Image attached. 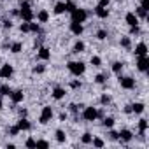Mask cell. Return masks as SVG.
I'll use <instances>...</instances> for the list:
<instances>
[{
    "instance_id": "obj_2",
    "label": "cell",
    "mask_w": 149,
    "mask_h": 149,
    "mask_svg": "<svg viewBox=\"0 0 149 149\" xmlns=\"http://www.w3.org/2000/svg\"><path fill=\"white\" fill-rule=\"evenodd\" d=\"M70 16H72V21H77V23H84L86 19H88V13L84 11V9H79V7H76L72 13H70Z\"/></svg>"
},
{
    "instance_id": "obj_1",
    "label": "cell",
    "mask_w": 149,
    "mask_h": 149,
    "mask_svg": "<svg viewBox=\"0 0 149 149\" xmlns=\"http://www.w3.org/2000/svg\"><path fill=\"white\" fill-rule=\"evenodd\" d=\"M67 68H68V72L72 74V76H77V77L83 76V74L86 72V65L83 61H68Z\"/></svg>"
},
{
    "instance_id": "obj_47",
    "label": "cell",
    "mask_w": 149,
    "mask_h": 149,
    "mask_svg": "<svg viewBox=\"0 0 149 149\" xmlns=\"http://www.w3.org/2000/svg\"><path fill=\"white\" fill-rule=\"evenodd\" d=\"M125 112L130 114V112H132V105H126V107H125Z\"/></svg>"
},
{
    "instance_id": "obj_39",
    "label": "cell",
    "mask_w": 149,
    "mask_h": 149,
    "mask_svg": "<svg viewBox=\"0 0 149 149\" xmlns=\"http://www.w3.org/2000/svg\"><path fill=\"white\" fill-rule=\"evenodd\" d=\"M91 139H93L91 133H84L83 135V144H91Z\"/></svg>"
},
{
    "instance_id": "obj_44",
    "label": "cell",
    "mask_w": 149,
    "mask_h": 149,
    "mask_svg": "<svg viewBox=\"0 0 149 149\" xmlns=\"http://www.w3.org/2000/svg\"><path fill=\"white\" fill-rule=\"evenodd\" d=\"M109 135H111V139H112V140H118V137H119V135H118V132H114V130H111V132H109Z\"/></svg>"
},
{
    "instance_id": "obj_40",
    "label": "cell",
    "mask_w": 149,
    "mask_h": 149,
    "mask_svg": "<svg viewBox=\"0 0 149 149\" xmlns=\"http://www.w3.org/2000/svg\"><path fill=\"white\" fill-rule=\"evenodd\" d=\"M9 133H11V135H18V133H19L18 125H16V126H11V128H9Z\"/></svg>"
},
{
    "instance_id": "obj_15",
    "label": "cell",
    "mask_w": 149,
    "mask_h": 149,
    "mask_svg": "<svg viewBox=\"0 0 149 149\" xmlns=\"http://www.w3.org/2000/svg\"><path fill=\"white\" fill-rule=\"evenodd\" d=\"M18 128H19V132H26V130L32 128V125H30V121H28L26 118H21V119L18 121Z\"/></svg>"
},
{
    "instance_id": "obj_48",
    "label": "cell",
    "mask_w": 149,
    "mask_h": 149,
    "mask_svg": "<svg viewBox=\"0 0 149 149\" xmlns=\"http://www.w3.org/2000/svg\"><path fill=\"white\" fill-rule=\"evenodd\" d=\"M19 114H21V118H26V109H21Z\"/></svg>"
},
{
    "instance_id": "obj_34",
    "label": "cell",
    "mask_w": 149,
    "mask_h": 149,
    "mask_svg": "<svg viewBox=\"0 0 149 149\" xmlns=\"http://www.w3.org/2000/svg\"><path fill=\"white\" fill-rule=\"evenodd\" d=\"M95 83L97 84H104L105 83V76H104V74H98V76L95 77Z\"/></svg>"
},
{
    "instance_id": "obj_19",
    "label": "cell",
    "mask_w": 149,
    "mask_h": 149,
    "mask_svg": "<svg viewBox=\"0 0 149 149\" xmlns=\"http://www.w3.org/2000/svg\"><path fill=\"white\" fill-rule=\"evenodd\" d=\"M63 97H65V90H63V88L58 86V88L53 90V98H54V100H61Z\"/></svg>"
},
{
    "instance_id": "obj_7",
    "label": "cell",
    "mask_w": 149,
    "mask_h": 149,
    "mask_svg": "<svg viewBox=\"0 0 149 149\" xmlns=\"http://www.w3.org/2000/svg\"><path fill=\"white\" fill-rule=\"evenodd\" d=\"M137 68H139L140 72H147V70H149V58H147V56H139V60H137Z\"/></svg>"
},
{
    "instance_id": "obj_26",
    "label": "cell",
    "mask_w": 149,
    "mask_h": 149,
    "mask_svg": "<svg viewBox=\"0 0 149 149\" xmlns=\"http://www.w3.org/2000/svg\"><path fill=\"white\" fill-rule=\"evenodd\" d=\"M56 140H58V142H61V144H63V142H65V140H67V135H65V133H63V132H61V130H56Z\"/></svg>"
},
{
    "instance_id": "obj_25",
    "label": "cell",
    "mask_w": 149,
    "mask_h": 149,
    "mask_svg": "<svg viewBox=\"0 0 149 149\" xmlns=\"http://www.w3.org/2000/svg\"><path fill=\"white\" fill-rule=\"evenodd\" d=\"M104 126L105 128H112L114 126V118H111V116L109 118H104Z\"/></svg>"
},
{
    "instance_id": "obj_22",
    "label": "cell",
    "mask_w": 149,
    "mask_h": 149,
    "mask_svg": "<svg viewBox=\"0 0 149 149\" xmlns=\"http://www.w3.org/2000/svg\"><path fill=\"white\" fill-rule=\"evenodd\" d=\"M84 47H86V44H84L83 40H77V42H76V46H74V53H83V51H84Z\"/></svg>"
},
{
    "instance_id": "obj_49",
    "label": "cell",
    "mask_w": 149,
    "mask_h": 149,
    "mask_svg": "<svg viewBox=\"0 0 149 149\" xmlns=\"http://www.w3.org/2000/svg\"><path fill=\"white\" fill-rule=\"evenodd\" d=\"M60 119H61V121H65V119H67V114H65V112H61V114H60Z\"/></svg>"
},
{
    "instance_id": "obj_17",
    "label": "cell",
    "mask_w": 149,
    "mask_h": 149,
    "mask_svg": "<svg viewBox=\"0 0 149 149\" xmlns=\"http://www.w3.org/2000/svg\"><path fill=\"white\" fill-rule=\"evenodd\" d=\"M67 13V2H58L54 6V14H63Z\"/></svg>"
},
{
    "instance_id": "obj_18",
    "label": "cell",
    "mask_w": 149,
    "mask_h": 149,
    "mask_svg": "<svg viewBox=\"0 0 149 149\" xmlns=\"http://www.w3.org/2000/svg\"><path fill=\"white\" fill-rule=\"evenodd\" d=\"M47 19H49V13L47 11H39L37 13V21L39 23H47Z\"/></svg>"
},
{
    "instance_id": "obj_14",
    "label": "cell",
    "mask_w": 149,
    "mask_h": 149,
    "mask_svg": "<svg viewBox=\"0 0 149 149\" xmlns=\"http://www.w3.org/2000/svg\"><path fill=\"white\" fill-rule=\"evenodd\" d=\"M95 14H97L100 19H105V18L109 16V9H107V7H102V6H97V7H95Z\"/></svg>"
},
{
    "instance_id": "obj_12",
    "label": "cell",
    "mask_w": 149,
    "mask_h": 149,
    "mask_svg": "<svg viewBox=\"0 0 149 149\" xmlns=\"http://www.w3.org/2000/svg\"><path fill=\"white\" fill-rule=\"evenodd\" d=\"M11 100H13V104H21L23 102V98H25V93L23 91H11Z\"/></svg>"
},
{
    "instance_id": "obj_10",
    "label": "cell",
    "mask_w": 149,
    "mask_h": 149,
    "mask_svg": "<svg viewBox=\"0 0 149 149\" xmlns=\"http://www.w3.org/2000/svg\"><path fill=\"white\" fill-rule=\"evenodd\" d=\"M83 23H77V21H72L70 23V32L74 33V35H81L83 33Z\"/></svg>"
},
{
    "instance_id": "obj_21",
    "label": "cell",
    "mask_w": 149,
    "mask_h": 149,
    "mask_svg": "<svg viewBox=\"0 0 149 149\" xmlns=\"http://www.w3.org/2000/svg\"><path fill=\"white\" fill-rule=\"evenodd\" d=\"M11 86L9 84H2V86H0V95H2V97H9L11 95Z\"/></svg>"
},
{
    "instance_id": "obj_4",
    "label": "cell",
    "mask_w": 149,
    "mask_h": 149,
    "mask_svg": "<svg viewBox=\"0 0 149 149\" xmlns=\"http://www.w3.org/2000/svg\"><path fill=\"white\" fill-rule=\"evenodd\" d=\"M51 118H53V109L51 107H44L42 112H40V116H39V123L40 125H46V123L51 121Z\"/></svg>"
},
{
    "instance_id": "obj_51",
    "label": "cell",
    "mask_w": 149,
    "mask_h": 149,
    "mask_svg": "<svg viewBox=\"0 0 149 149\" xmlns=\"http://www.w3.org/2000/svg\"><path fill=\"white\" fill-rule=\"evenodd\" d=\"M116 2H119V0H116Z\"/></svg>"
},
{
    "instance_id": "obj_37",
    "label": "cell",
    "mask_w": 149,
    "mask_h": 149,
    "mask_svg": "<svg viewBox=\"0 0 149 149\" xmlns=\"http://www.w3.org/2000/svg\"><path fill=\"white\" fill-rule=\"evenodd\" d=\"M44 70H46L44 65H35V67H33V74H42Z\"/></svg>"
},
{
    "instance_id": "obj_29",
    "label": "cell",
    "mask_w": 149,
    "mask_h": 149,
    "mask_svg": "<svg viewBox=\"0 0 149 149\" xmlns=\"http://www.w3.org/2000/svg\"><path fill=\"white\" fill-rule=\"evenodd\" d=\"M121 46H123V47H126V49H130V46H132L130 37H123V39H121Z\"/></svg>"
},
{
    "instance_id": "obj_30",
    "label": "cell",
    "mask_w": 149,
    "mask_h": 149,
    "mask_svg": "<svg viewBox=\"0 0 149 149\" xmlns=\"http://www.w3.org/2000/svg\"><path fill=\"white\" fill-rule=\"evenodd\" d=\"M25 146H26L28 149H33V147H37V140H33V139H26Z\"/></svg>"
},
{
    "instance_id": "obj_32",
    "label": "cell",
    "mask_w": 149,
    "mask_h": 149,
    "mask_svg": "<svg viewBox=\"0 0 149 149\" xmlns=\"http://www.w3.org/2000/svg\"><path fill=\"white\" fill-rule=\"evenodd\" d=\"M91 144H93L95 147H104V146H105L102 139H91Z\"/></svg>"
},
{
    "instance_id": "obj_16",
    "label": "cell",
    "mask_w": 149,
    "mask_h": 149,
    "mask_svg": "<svg viewBox=\"0 0 149 149\" xmlns=\"http://www.w3.org/2000/svg\"><path fill=\"white\" fill-rule=\"evenodd\" d=\"M125 19H126V23H128L130 26H135V25H139V18L135 16V13H128V14L125 16Z\"/></svg>"
},
{
    "instance_id": "obj_5",
    "label": "cell",
    "mask_w": 149,
    "mask_h": 149,
    "mask_svg": "<svg viewBox=\"0 0 149 149\" xmlns=\"http://www.w3.org/2000/svg\"><path fill=\"white\" fill-rule=\"evenodd\" d=\"M14 74V68H13V65H9V63H6V65H2L0 67V77L2 79H9L11 76Z\"/></svg>"
},
{
    "instance_id": "obj_6",
    "label": "cell",
    "mask_w": 149,
    "mask_h": 149,
    "mask_svg": "<svg viewBox=\"0 0 149 149\" xmlns=\"http://www.w3.org/2000/svg\"><path fill=\"white\" fill-rule=\"evenodd\" d=\"M119 84L123 90H133L135 88V79L133 77H121L119 76Z\"/></svg>"
},
{
    "instance_id": "obj_24",
    "label": "cell",
    "mask_w": 149,
    "mask_h": 149,
    "mask_svg": "<svg viewBox=\"0 0 149 149\" xmlns=\"http://www.w3.org/2000/svg\"><path fill=\"white\" fill-rule=\"evenodd\" d=\"M19 30H21L23 33H28V32H30V21H23V23L19 25Z\"/></svg>"
},
{
    "instance_id": "obj_8",
    "label": "cell",
    "mask_w": 149,
    "mask_h": 149,
    "mask_svg": "<svg viewBox=\"0 0 149 149\" xmlns=\"http://www.w3.org/2000/svg\"><path fill=\"white\" fill-rule=\"evenodd\" d=\"M19 16H21L23 21H33L35 19V14H33L32 9H21L19 11Z\"/></svg>"
},
{
    "instance_id": "obj_11",
    "label": "cell",
    "mask_w": 149,
    "mask_h": 149,
    "mask_svg": "<svg viewBox=\"0 0 149 149\" xmlns=\"http://www.w3.org/2000/svg\"><path fill=\"white\" fill-rule=\"evenodd\" d=\"M135 54L137 56H147V46H146V42H139L135 46Z\"/></svg>"
},
{
    "instance_id": "obj_23",
    "label": "cell",
    "mask_w": 149,
    "mask_h": 149,
    "mask_svg": "<svg viewBox=\"0 0 149 149\" xmlns=\"http://www.w3.org/2000/svg\"><path fill=\"white\" fill-rule=\"evenodd\" d=\"M121 70H123V63H121V61H114V63H112V72H114V74H119Z\"/></svg>"
},
{
    "instance_id": "obj_41",
    "label": "cell",
    "mask_w": 149,
    "mask_h": 149,
    "mask_svg": "<svg viewBox=\"0 0 149 149\" xmlns=\"http://www.w3.org/2000/svg\"><path fill=\"white\" fill-rule=\"evenodd\" d=\"M37 147H49L47 140H37Z\"/></svg>"
},
{
    "instance_id": "obj_35",
    "label": "cell",
    "mask_w": 149,
    "mask_h": 149,
    "mask_svg": "<svg viewBox=\"0 0 149 149\" xmlns=\"http://www.w3.org/2000/svg\"><path fill=\"white\" fill-rule=\"evenodd\" d=\"M105 37H107V32H105V30H98V32H97V39H98V40H104Z\"/></svg>"
},
{
    "instance_id": "obj_3",
    "label": "cell",
    "mask_w": 149,
    "mask_h": 149,
    "mask_svg": "<svg viewBox=\"0 0 149 149\" xmlns=\"http://www.w3.org/2000/svg\"><path fill=\"white\" fill-rule=\"evenodd\" d=\"M98 118V111L95 107H84L83 111V119L84 121H95Z\"/></svg>"
},
{
    "instance_id": "obj_50",
    "label": "cell",
    "mask_w": 149,
    "mask_h": 149,
    "mask_svg": "<svg viewBox=\"0 0 149 149\" xmlns=\"http://www.w3.org/2000/svg\"><path fill=\"white\" fill-rule=\"evenodd\" d=\"M2 107H4V102H2V95H0V111H2Z\"/></svg>"
},
{
    "instance_id": "obj_13",
    "label": "cell",
    "mask_w": 149,
    "mask_h": 149,
    "mask_svg": "<svg viewBox=\"0 0 149 149\" xmlns=\"http://www.w3.org/2000/svg\"><path fill=\"white\" fill-rule=\"evenodd\" d=\"M118 139L119 140H123V142H130L132 139H133V133L130 132V130H121V132H118Z\"/></svg>"
},
{
    "instance_id": "obj_28",
    "label": "cell",
    "mask_w": 149,
    "mask_h": 149,
    "mask_svg": "<svg viewBox=\"0 0 149 149\" xmlns=\"http://www.w3.org/2000/svg\"><path fill=\"white\" fill-rule=\"evenodd\" d=\"M147 126H149L147 119H140V121H139V130H140V132H146V130H147Z\"/></svg>"
},
{
    "instance_id": "obj_33",
    "label": "cell",
    "mask_w": 149,
    "mask_h": 149,
    "mask_svg": "<svg viewBox=\"0 0 149 149\" xmlns=\"http://www.w3.org/2000/svg\"><path fill=\"white\" fill-rule=\"evenodd\" d=\"M137 18H147V11H144L142 7H139L137 9V14H135Z\"/></svg>"
},
{
    "instance_id": "obj_20",
    "label": "cell",
    "mask_w": 149,
    "mask_h": 149,
    "mask_svg": "<svg viewBox=\"0 0 149 149\" xmlns=\"http://www.w3.org/2000/svg\"><path fill=\"white\" fill-rule=\"evenodd\" d=\"M144 109H146V105H144V104H140V102H137V104H133V105H132V112H135V114H142V112H144Z\"/></svg>"
},
{
    "instance_id": "obj_42",
    "label": "cell",
    "mask_w": 149,
    "mask_h": 149,
    "mask_svg": "<svg viewBox=\"0 0 149 149\" xmlns=\"http://www.w3.org/2000/svg\"><path fill=\"white\" fill-rule=\"evenodd\" d=\"M140 7H142L144 11H149V0H142V2H140Z\"/></svg>"
},
{
    "instance_id": "obj_45",
    "label": "cell",
    "mask_w": 149,
    "mask_h": 149,
    "mask_svg": "<svg viewBox=\"0 0 149 149\" xmlns=\"http://www.w3.org/2000/svg\"><path fill=\"white\" fill-rule=\"evenodd\" d=\"M109 2H111V0H100V2H98V6H102V7H107V6H109Z\"/></svg>"
},
{
    "instance_id": "obj_9",
    "label": "cell",
    "mask_w": 149,
    "mask_h": 149,
    "mask_svg": "<svg viewBox=\"0 0 149 149\" xmlns=\"http://www.w3.org/2000/svg\"><path fill=\"white\" fill-rule=\"evenodd\" d=\"M37 58H39V60H44V61H46V60H49V58H51V51H49L47 47L40 46V47H39V53H37Z\"/></svg>"
},
{
    "instance_id": "obj_27",
    "label": "cell",
    "mask_w": 149,
    "mask_h": 149,
    "mask_svg": "<svg viewBox=\"0 0 149 149\" xmlns=\"http://www.w3.org/2000/svg\"><path fill=\"white\" fill-rule=\"evenodd\" d=\"M21 47H23V46H21V42H14V44L11 46V53H14V54H16V53H19V51H21Z\"/></svg>"
},
{
    "instance_id": "obj_36",
    "label": "cell",
    "mask_w": 149,
    "mask_h": 149,
    "mask_svg": "<svg viewBox=\"0 0 149 149\" xmlns=\"http://www.w3.org/2000/svg\"><path fill=\"white\" fill-rule=\"evenodd\" d=\"M100 63H102V60L98 56H91V65L93 67H100Z\"/></svg>"
},
{
    "instance_id": "obj_43",
    "label": "cell",
    "mask_w": 149,
    "mask_h": 149,
    "mask_svg": "<svg viewBox=\"0 0 149 149\" xmlns=\"http://www.w3.org/2000/svg\"><path fill=\"white\" fill-rule=\"evenodd\" d=\"M70 88H74V90L81 88V81H72V83H70Z\"/></svg>"
},
{
    "instance_id": "obj_46",
    "label": "cell",
    "mask_w": 149,
    "mask_h": 149,
    "mask_svg": "<svg viewBox=\"0 0 149 149\" xmlns=\"http://www.w3.org/2000/svg\"><path fill=\"white\" fill-rule=\"evenodd\" d=\"M4 28H13V23L11 21H4Z\"/></svg>"
},
{
    "instance_id": "obj_38",
    "label": "cell",
    "mask_w": 149,
    "mask_h": 149,
    "mask_svg": "<svg viewBox=\"0 0 149 149\" xmlns=\"http://www.w3.org/2000/svg\"><path fill=\"white\" fill-rule=\"evenodd\" d=\"M100 104H104V105L111 104V97H109V95H102V97H100Z\"/></svg>"
},
{
    "instance_id": "obj_31",
    "label": "cell",
    "mask_w": 149,
    "mask_h": 149,
    "mask_svg": "<svg viewBox=\"0 0 149 149\" xmlns=\"http://www.w3.org/2000/svg\"><path fill=\"white\" fill-rule=\"evenodd\" d=\"M30 32H33V33H39V32H40V26H39V23H32V21H30Z\"/></svg>"
}]
</instances>
